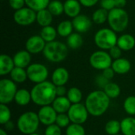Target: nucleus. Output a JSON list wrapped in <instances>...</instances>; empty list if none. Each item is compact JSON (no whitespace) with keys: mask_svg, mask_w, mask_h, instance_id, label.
Instances as JSON below:
<instances>
[{"mask_svg":"<svg viewBox=\"0 0 135 135\" xmlns=\"http://www.w3.org/2000/svg\"><path fill=\"white\" fill-rule=\"evenodd\" d=\"M17 85L11 79H2L0 81V103L8 104L14 100L17 93Z\"/></svg>","mask_w":135,"mask_h":135,"instance_id":"0eeeda50","label":"nucleus"},{"mask_svg":"<svg viewBox=\"0 0 135 135\" xmlns=\"http://www.w3.org/2000/svg\"><path fill=\"white\" fill-rule=\"evenodd\" d=\"M85 105L89 115L98 117L108 111L110 105V98L104 91H93L86 97Z\"/></svg>","mask_w":135,"mask_h":135,"instance_id":"f03ea898","label":"nucleus"},{"mask_svg":"<svg viewBox=\"0 0 135 135\" xmlns=\"http://www.w3.org/2000/svg\"><path fill=\"white\" fill-rule=\"evenodd\" d=\"M29 135H40V134H36V133H33V134H29Z\"/></svg>","mask_w":135,"mask_h":135,"instance_id":"3c124183","label":"nucleus"},{"mask_svg":"<svg viewBox=\"0 0 135 135\" xmlns=\"http://www.w3.org/2000/svg\"><path fill=\"white\" fill-rule=\"evenodd\" d=\"M31 96L32 101L38 106L51 105L57 97L56 86L47 81L36 84L31 90Z\"/></svg>","mask_w":135,"mask_h":135,"instance_id":"f257e3e1","label":"nucleus"},{"mask_svg":"<svg viewBox=\"0 0 135 135\" xmlns=\"http://www.w3.org/2000/svg\"><path fill=\"white\" fill-rule=\"evenodd\" d=\"M108 10L103 8H100L97 9L93 14V21L97 25L104 24L108 20Z\"/></svg>","mask_w":135,"mask_h":135,"instance_id":"72a5a7b5","label":"nucleus"},{"mask_svg":"<svg viewBox=\"0 0 135 135\" xmlns=\"http://www.w3.org/2000/svg\"><path fill=\"white\" fill-rule=\"evenodd\" d=\"M9 74H10L11 80L17 83H23L28 78L27 71L24 68H21V67L15 66Z\"/></svg>","mask_w":135,"mask_h":135,"instance_id":"393cba45","label":"nucleus"},{"mask_svg":"<svg viewBox=\"0 0 135 135\" xmlns=\"http://www.w3.org/2000/svg\"><path fill=\"white\" fill-rule=\"evenodd\" d=\"M109 54L111 55V57L114 59H118L119 58H121V55H122V50L117 46H114L113 47H112L109 50Z\"/></svg>","mask_w":135,"mask_h":135,"instance_id":"79ce46f5","label":"nucleus"},{"mask_svg":"<svg viewBox=\"0 0 135 135\" xmlns=\"http://www.w3.org/2000/svg\"><path fill=\"white\" fill-rule=\"evenodd\" d=\"M97 83L98 84V85L101 88H104L106 86V85L108 83H109V80H108L107 78H105L102 74L101 75H99L97 78Z\"/></svg>","mask_w":135,"mask_h":135,"instance_id":"c03bdc74","label":"nucleus"},{"mask_svg":"<svg viewBox=\"0 0 135 135\" xmlns=\"http://www.w3.org/2000/svg\"><path fill=\"white\" fill-rule=\"evenodd\" d=\"M67 115L72 123L82 125L87 121L89 113L85 105L79 103L72 104L67 112Z\"/></svg>","mask_w":135,"mask_h":135,"instance_id":"9d476101","label":"nucleus"},{"mask_svg":"<svg viewBox=\"0 0 135 135\" xmlns=\"http://www.w3.org/2000/svg\"><path fill=\"white\" fill-rule=\"evenodd\" d=\"M72 104L67 97H57L52 103V107L58 114L68 112Z\"/></svg>","mask_w":135,"mask_h":135,"instance_id":"f3484780","label":"nucleus"},{"mask_svg":"<svg viewBox=\"0 0 135 135\" xmlns=\"http://www.w3.org/2000/svg\"><path fill=\"white\" fill-rule=\"evenodd\" d=\"M52 14L47 9H44L36 13V21L38 24L42 26H48L52 22Z\"/></svg>","mask_w":135,"mask_h":135,"instance_id":"5701e85b","label":"nucleus"},{"mask_svg":"<svg viewBox=\"0 0 135 135\" xmlns=\"http://www.w3.org/2000/svg\"><path fill=\"white\" fill-rule=\"evenodd\" d=\"M81 3L77 0H66L64 2V13L70 17H76L81 12Z\"/></svg>","mask_w":135,"mask_h":135,"instance_id":"6ab92c4d","label":"nucleus"},{"mask_svg":"<svg viewBox=\"0 0 135 135\" xmlns=\"http://www.w3.org/2000/svg\"><path fill=\"white\" fill-rule=\"evenodd\" d=\"M28 79L31 81L39 84L47 81L48 77L47 68L41 63H32L27 67Z\"/></svg>","mask_w":135,"mask_h":135,"instance_id":"1a4fd4ad","label":"nucleus"},{"mask_svg":"<svg viewBox=\"0 0 135 135\" xmlns=\"http://www.w3.org/2000/svg\"><path fill=\"white\" fill-rule=\"evenodd\" d=\"M96 45L102 50H110L117 45L118 38L115 31L112 28H101L98 30L94 36Z\"/></svg>","mask_w":135,"mask_h":135,"instance_id":"423d86ee","label":"nucleus"},{"mask_svg":"<svg viewBox=\"0 0 135 135\" xmlns=\"http://www.w3.org/2000/svg\"><path fill=\"white\" fill-rule=\"evenodd\" d=\"M117 46L122 51H130L135 46V39L131 34H124L118 38Z\"/></svg>","mask_w":135,"mask_h":135,"instance_id":"412c9836","label":"nucleus"},{"mask_svg":"<svg viewBox=\"0 0 135 135\" xmlns=\"http://www.w3.org/2000/svg\"><path fill=\"white\" fill-rule=\"evenodd\" d=\"M4 126H5L6 131H12V130H13V127H14L13 123L11 121H9L8 123H6V124H4Z\"/></svg>","mask_w":135,"mask_h":135,"instance_id":"09e8293b","label":"nucleus"},{"mask_svg":"<svg viewBox=\"0 0 135 135\" xmlns=\"http://www.w3.org/2000/svg\"><path fill=\"white\" fill-rule=\"evenodd\" d=\"M13 62L15 66L25 68L30 65L31 62V54L28 51H19L13 56Z\"/></svg>","mask_w":135,"mask_h":135,"instance_id":"dca6fc26","label":"nucleus"},{"mask_svg":"<svg viewBox=\"0 0 135 135\" xmlns=\"http://www.w3.org/2000/svg\"><path fill=\"white\" fill-rule=\"evenodd\" d=\"M121 132L123 135H135V118L127 117L121 121Z\"/></svg>","mask_w":135,"mask_h":135,"instance_id":"b1692460","label":"nucleus"},{"mask_svg":"<svg viewBox=\"0 0 135 135\" xmlns=\"http://www.w3.org/2000/svg\"><path fill=\"white\" fill-rule=\"evenodd\" d=\"M40 123L38 114L33 112H27L18 118L17 126L22 134L29 135L36 133Z\"/></svg>","mask_w":135,"mask_h":135,"instance_id":"39448f33","label":"nucleus"},{"mask_svg":"<svg viewBox=\"0 0 135 135\" xmlns=\"http://www.w3.org/2000/svg\"><path fill=\"white\" fill-rule=\"evenodd\" d=\"M0 135H8L6 133V131L4 129H0Z\"/></svg>","mask_w":135,"mask_h":135,"instance_id":"8fccbe9b","label":"nucleus"},{"mask_svg":"<svg viewBox=\"0 0 135 135\" xmlns=\"http://www.w3.org/2000/svg\"><path fill=\"white\" fill-rule=\"evenodd\" d=\"M74 26L72 21H63L58 25L57 32L59 36L62 37H68L70 34H72Z\"/></svg>","mask_w":135,"mask_h":135,"instance_id":"cd10ccee","label":"nucleus"},{"mask_svg":"<svg viewBox=\"0 0 135 135\" xmlns=\"http://www.w3.org/2000/svg\"><path fill=\"white\" fill-rule=\"evenodd\" d=\"M58 113L55 112L54 108L51 105H47L41 107L39 110L38 116L40 123L45 126H50L55 123Z\"/></svg>","mask_w":135,"mask_h":135,"instance_id":"f8f14e48","label":"nucleus"},{"mask_svg":"<svg viewBox=\"0 0 135 135\" xmlns=\"http://www.w3.org/2000/svg\"><path fill=\"white\" fill-rule=\"evenodd\" d=\"M70 120L68 115H66L65 113L58 114L56 121H55V124H57L61 128H64V127H68V126L70 125Z\"/></svg>","mask_w":135,"mask_h":135,"instance_id":"4c0bfd02","label":"nucleus"},{"mask_svg":"<svg viewBox=\"0 0 135 135\" xmlns=\"http://www.w3.org/2000/svg\"><path fill=\"white\" fill-rule=\"evenodd\" d=\"M99 0H79L80 3L85 7H92L95 6Z\"/></svg>","mask_w":135,"mask_h":135,"instance_id":"49530a36","label":"nucleus"},{"mask_svg":"<svg viewBox=\"0 0 135 135\" xmlns=\"http://www.w3.org/2000/svg\"><path fill=\"white\" fill-rule=\"evenodd\" d=\"M57 32H58L57 30L54 27L48 25V26L43 27L40 32V36L44 40L45 42L49 43L55 40Z\"/></svg>","mask_w":135,"mask_h":135,"instance_id":"a878e982","label":"nucleus"},{"mask_svg":"<svg viewBox=\"0 0 135 135\" xmlns=\"http://www.w3.org/2000/svg\"><path fill=\"white\" fill-rule=\"evenodd\" d=\"M43 54L48 61L52 62H59L66 58L68 47L65 44L54 40L46 44Z\"/></svg>","mask_w":135,"mask_h":135,"instance_id":"7ed1b4c3","label":"nucleus"},{"mask_svg":"<svg viewBox=\"0 0 135 135\" xmlns=\"http://www.w3.org/2000/svg\"><path fill=\"white\" fill-rule=\"evenodd\" d=\"M104 130L108 135L119 134L121 131V122L115 119L110 120L106 123Z\"/></svg>","mask_w":135,"mask_h":135,"instance_id":"c756f323","label":"nucleus"},{"mask_svg":"<svg viewBox=\"0 0 135 135\" xmlns=\"http://www.w3.org/2000/svg\"><path fill=\"white\" fill-rule=\"evenodd\" d=\"M69 77V72L66 68L59 67L54 70L51 76V81L55 86L64 85L67 83Z\"/></svg>","mask_w":135,"mask_h":135,"instance_id":"2eb2a0df","label":"nucleus"},{"mask_svg":"<svg viewBox=\"0 0 135 135\" xmlns=\"http://www.w3.org/2000/svg\"><path fill=\"white\" fill-rule=\"evenodd\" d=\"M104 92L110 99H115L120 95L121 89L119 85H117L116 83L109 82L104 88Z\"/></svg>","mask_w":135,"mask_h":135,"instance_id":"c85d7f7f","label":"nucleus"},{"mask_svg":"<svg viewBox=\"0 0 135 135\" xmlns=\"http://www.w3.org/2000/svg\"><path fill=\"white\" fill-rule=\"evenodd\" d=\"M67 91L66 87L64 85L56 86V95L57 97H65L66 94H67Z\"/></svg>","mask_w":135,"mask_h":135,"instance_id":"a18cd8bd","label":"nucleus"},{"mask_svg":"<svg viewBox=\"0 0 135 135\" xmlns=\"http://www.w3.org/2000/svg\"><path fill=\"white\" fill-rule=\"evenodd\" d=\"M108 21L113 31L115 32H121L128 26L129 16L125 9L115 7L108 12Z\"/></svg>","mask_w":135,"mask_h":135,"instance_id":"20e7f679","label":"nucleus"},{"mask_svg":"<svg viewBox=\"0 0 135 135\" xmlns=\"http://www.w3.org/2000/svg\"><path fill=\"white\" fill-rule=\"evenodd\" d=\"M88 135H93V134H88Z\"/></svg>","mask_w":135,"mask_h":135,"instance_id":"603ef678","label":"nucleus"},{"mask_svg":"<svg viewBox=\"0 0 135 135\" xmlns=\"http://www.w3.org/2000/svg\"><path fill=\"white\" fill-rule=\"evenodd\" d=\"M123 108L127 114H129L131 115H135L134 96H130L125 100V101L123 103Z\"/></svg>","mask_w":135,"mask_h":135,"instance_id":"e433bc0d","label":"nucleus"},{"mask_svg":"<svg viewBox=\"0 0 135 135\" xmlns=\"http://www.w3.org/2000/svg\"><path fill=\"white\" fill-rule=\"evenodd\" d=\"M14 21L21 26H27L32 25L36 21V11L29 7H23L18 10H16L13 14Z\"/></svg>","mask_w":135,"mask_h":135,"instance_id":"9b49d317","label":"nucleus"},{"mask_svg":"<svg viewBox=\"0 0 135 135\" xmlns=\"http://www.w3.org/2000/svg\"><path fill=\"white\" fill-rule=\"evenodd\" d=\"M9 3L12 9L18 10L24 7L25 4V0H9Z\"/></svg>","mask_w":135,"mask_h":135,"instance_id":"a19ab883","label":"nucleus"},{"mask_svg":"<svg viewBox=\"0 0 135 135\" xmlns=\"http://www.w3.org/2000/svg\"><path fill=\"white\" fill-rule=\"evenodd\" d=\"M47 9L51 13L52 15L59 16L64 12V4L59 0H53L49 3Z\"/></svg>","mask_w":135,"mask_h":135,"instance_id":"473e14b6","label":"nucleus"},{"mask_svg":"<svg viewBox=\"0 0 135 135\" xmlns=\"http://www.w3.org/2000/svg\"><path fill=\"white\" fill-rule=\"evenodd\" d=\"M44 135H62L61 127H59L55 123L47 126L45 130Z\"/></svg>","mask_w":135,"mask_h":135,"instance_id":"58836bf2","label":"nucleus"},{"mask_svg":"<svg viewBox=\"0 0 135 135\" xmlns=\"http://www.w3.org/2000/svg\"><path fill=\"white\" fill-rule=\"evenodd\" d=\"M115 74V73L114 70H113L112 67H109V68H107V69H105V70H103L102 75H103L105 78H107L108 80H111V79H112V78H114Z\"/></svg>","mask_w":135,"mask_h":135,"instance_id":"37998d69","label":"nucleus"},{"mask_svg":"<svg viewBox=\"0 0 135 135\" xmlns=\"http://www.w3.org/2000/svg\"><path fill=\"white\" fill-rule=\"evenodd\" d=\"M112 68L114 70L115 74H125L130 71L131 68V64L128 59L124 58H119L118 59H115V61L112 62Z\"/></svg>","mask_w":135,"mask_h":135,"instance_id":"a211bd4d","label":"nucleus"},{"mask_svg":"<svg viewBox=\"0 0 135 135\" xmlns=\"http://www.w3.org/2000/svg\"><path fill=\"white\" fill-rule=\"evenodd\" d=\"M66 97L72 104H79L82 100V93L78 88L72 87L70 89H68Z\"/></svg>","mask_w":135,"mask_h":135,"instance_id":"2f4dec72","label":"nucleus"},{"mask_svg":"<svg viewBox=\"0 0 135 135\" xmlns=\"http://www.w3.org/2000/svg\"><path fill=\"white\" fill-rule=\"evenodd\" d=\"M83 44V39L78 32L70 34L67 37V45L71 49H78Z\"/></svg>","mask_w":135,"mask_h":135,"instance_id":"7c9ffc66","label":"nucleus"},{"mask_svg":"<svg viewBox=\"0 0 135 135\" xmlns=\"http://www.w3.org/2000/svg\"><path fill=\"white\" fill-rule=\"evenodd\" d=\"M46 42L40 36H32L29 37L25 44L26 51H28L30 54H37L44 51Z\"/></svg>","mask_w":135,"mask_h":135,"instance_id":"ddd939ff","label":"nucleus"},{"mask_svg":"<svg viewBox=\"0 0 135 135\" xmlns=\"http://www.w3.org/2000/svg\"><path fill=\"white\" fill-rule=\"evenodd\" d=\"M32 100L31 92L25 89H20L17 91L14 101L20 106H26Z\"/></svg>","mask_w":135,"mask_h":135,"instance_id":"4be33fe9","label":"nucleus"},{"mask_svg":"<svg viewBox=\"0 0 135 135\" xmlns=\"http://www.w3.org/2000/svg\"><path fill=\"white\" fill-rule=\"evenodd\" d=\"M2 1H4V0H2Z\"/></svg>","mask_w":135,"mask_h":135,"instance_id":"5fc2aeb1","label":"nucleus"},{"mask_svg":"<svg viewBox=\"0 0 135 135\" xmlns=\"http://www.w3.org/2000/svg\"><path fill=\"white\" fill-rule=\"evenodd\" d=\"M15 64L13 59H12L8 55H2L0 56V75L4 76L10 74L14 69Z\"/></svg>","mask_w":135,"mask_h":135,"instance_id":"aec40b11","label":"nucleus"},{"mask_svg":"<svg viewBox=\"0 0 135 135\" xmlns=\"http://www.w3.org/2000/svg\"><path fill=\"white\" fill-rule=\"evenodd\" d=\"M100 6L101 8L110 11L115 8V0H100Z\"/></svg>","mask_w":135,"mask_h":135,"instance_id":"ea45409f","label":"nucleus"},{"mask_svg":"<svg viewBox=\"0 0 135 135\" xmlns=\"http://www.w3.org/2000/svg\"><path fill=\"white\" fill-rule=\"evenodd\" d=\"M11 112L8 106L4 104H0V124L4 125L10 121Z\"/></svg>","mask_w":135,"mask_h":135,"instance_id":"f704fd0d","label":"nucleus"},{"mask_svg":"<svg viewBox=\"0 0 135 135\" xmlns=\"http://www.w3.org/2000/svg\"><path fill=\"white\" fill-rule=\"evenodd\" d=\"M66 135H85V131L82 125L71 123L66 127Z\"/></svg>","mask_w":135,"mask_h":135,"instance_id":"c9c22d12","label":"nucleus"},{"mask_svg":"<svg viewBox=\"0 0 135 135\" xmlns=\"http://www.w3.org/2000/svg\"><path fill=\"white\" fill-rule=\"evenodd\" d=\"M50 2L51 0H25V5L36 12L47 9Z\"/></svg>","mask_w":135,"mask_h":135,"instance_id":"bb28decb","label":"nucleus"},{"mask_svg":"<svg viewBox=\"0 0 135 135\" xmlns=\"http://www.w3.org/2000/svg\"><path fill=\"white\" fill-rule=\"evenodd\" d=\"M74 28H75L76 31L78 32H86L89 30V28L92 26V21L87 17L84 14H79L76 17H74L72 21Z\"/></svg>","mask_w":135,"mask_h":135,"instance_id":"4468645a","label":"nucleus"},{"mask_svg":"<svg viewBox=\"0 0 135 135\" xmlns=\"http://www.w3.org/2000/svg\"><path fill=\"white\" fill-rule=\"evenodd\" d=\"M115 3L116 8L123 9L127 4V0H115Z\"/></svg>","mask_w":135,"mask_h":135,"instance_id":"de8ad7c7","label":"nucleus"},{"mask_svg":"<svg viewBox=\"0 0 135 135\" xmlns=\"http://www.w3.org/2000/svg\"><path fill=\"white\" fill-rule=\"evenodd\" d=\"M116 135H120V134H116Z\"/></svg>","mask_w":135,"mask_h":135,"instance_id":"864d4df0","label":"nucleus"},{"mask_svg":"<svg viewBox=\"0 0 135 135\" xmlns=\"http://www.w3.org/2000/svg\"><path fill=\"white\" fill-rule=\"evenodd\" d=\"M89 62L94 69L104 70L107 68L112 67L113 62L109 53L104 51H97L91 55Z\"/></svg>","mask_w":135,"mask_h":135,"instance_id":"6e6552de","label":"nucleus"}]
</instances>
